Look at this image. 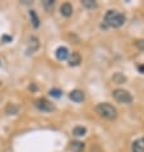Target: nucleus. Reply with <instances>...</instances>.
<instances>
[{
	"mask_svg": "<svg viewBox=\"0 0 144 152\" xmlns=\"http://www.w3.org/2000/svg\"><path fill=\"white\" fill-rule=\"evenodd\" d=\"M50 95L54 96V97H56V99H57V97H60V96H61V92L59 91V90H51V91H50Z\"/></svg>",
	"mask_w": 144,
	"mask_h": 152,
	"instance_id": "obj_19",
	"label": "nucleus"
},
{
	"mask_svg": "<svg viewBox=\"0 0 144 152\" xmlns=\"http://www.w3.org/2000/svg\"><path fill=\"white\" fill-rule=\"evenodd\" d=\"M112 97L120 104H131L133 102V96H131L130 92H128L126 90H121V88H117V90L113 91Z\"/></svg>",
	"mask_w": 144,
	"mask_h": 152,
	"instance_id": "obj_3",
	"label": "nucleus"
},
{
	"mask_svg": "<svg viewBox=\"0 0 144 152\" xmlns=\"http://www.w3.org/2000/svg\"><path fill=\"white\" fill-rule=\"evenodd\" d=\"M54 5H55L54 0H45V1H44V8L46 10H49V12L54 9Z\"/></svg>",
	"mask_w": 144,
	"mask_h": 152,
	"instance_id": "obj_17",
	"label": "nucleus"
},
{
	"mask_svg": "<svg viewBox=\"0 0 144 152\" xmlns=\"http://www.w3.org/2000/svg\"><path fill=\"white\" fill-rule=\"evenodd\" d=\"M55 56L60 61L66 60V59H69V56H70L69 50H68V48H65V46H60V48H57L56 51H55Z\"/></svg>",
	"mask_w": 144,
	"mask_h": 152,
	"instance_id": "obj_5",
	"label": "nucleus"
},
{
	"mask_svg": "<svg viewBox=\"0 0 144 152\" xmlns=\"http://www.w3.org/2000/svg\"><path fill=\"white\" fill-rule=\"evenodd\" d=\"M40 48V42H39V39L37 37H31L28 41V48H27V53L28 54H33V53H36L37 50H39Z\"/></svg>",
	"mask_w": 144,
	"mask_h": 152,
	"instance_id": "obj_6",
	"label": "nucleus"
},
{
	"mask_svg": "<svg viewBox=\"0 0 144 152\" xmlns=\"http://www.w3.org/2000/svg\"><path fill=\"white\" fill-rule=\"evenodd\" d=\"M96 113L98 114L101 118H103L106 120H113L116 119L117 116V110L112 105H110L107 102H103V104H98L96 106Z\"/></svg>",
	"mask_w": 144,
	"mask_h": 152,
	"instance_id": "obj_2",
	"label": "nucleus"
},
{
	"mask_svg": "<svg viewBox=\"0 0 144 152\" xmlns=\"http://www.w3.org/2000/svg\"><path fill=\"white\" fill-rule=\"evenodd\" d=\"M35 106L39 109L40 111H44V113H51L55 110V106L52 102H50L49 100L46 99H39L35 101Z\"/></svg>",
	"mask_w": 144,
	"mask_h": 152,
	"instance_id": "obj_4",
	"label": "nucleus"
},
{
	"mask_svg": "<svg viewBox=\"0 0 144 152\" xmlns=\"http://www.w3.org/2000/svg\"><path fill=\"white\" fill-rule=\"evenodd\" d=\"M29 17H31V19H32V22H33V26L39 27L40 26V19H39V17H37L36 12L35 10H31V12H29Z\"/></svg>",
	"mask_w": 144,
	"mask_h": 152,
	"instance_id": "obj_16",
	"label": "nucleus"
},
{
	"mask_svg": "<svg viewBox=\"0 0 144 152\" xmlns=\"http://www.w3.org/2000/svg\"><path fill=\"white\" fill-rule=\"evenodd\" d=\"M112 81L117 83V84H121V83H124L126 81V77L124 74H121V73H115L113 74V77H112Z\"/></svg>",
	"mask_w": 144,
	"mask_h": 152,
	"instance_id": "obj_14",
	"label": "nucleus"
},
{
	"mask_svg": "<svg viewBox=\"0 0 144 152\" xmlns=\"http://www.w3.org/2000/svg\"><path fill=\"white\" fill-rule=\"evenodd\" d=\"M69 97H70V100L75 101V102H82V101L84 100V94L79 90H74L69 94Z\"/></svg>",
	"mask_w": 144,
	"mask_h": 152,
	"instance_id": "obj_9",
	"label": "nucleus"
},
{
	"mask_svg": "<svg viewBox=\"0 0 144 152\" xmlns=\"http://www.w3.org/2000/svg\"><path fill=\"white\" fill-rule=\"evenodd\" d=\"M60 13L64 17H70L71 14H73V7H71V4H69V3L63 4V5L60 7Z\"/></svg>",
	"mask_w": 144,
	"mask_h": 152,
	"instance_id": "obj_10",
	"label": "nucleus"
},
{
	"mask_svg": "<svg viewBox=\"0 0 144 152\" xmlns=\"http://www.w3.org/2000/svg\"><path fill=\"white\" fill-rule=\"evenodd\" d=\"M134 45L137 46V49L142 50V51H144V40H137L134 42Z\"/></svg>",
	"mask_w": 144,
	"mask_h": 152,
	"instance_id": "obj_18",
	"label": "nucleus"
},
{
	"mask_svg": "<svg viewBox=\"0 0 144 152\" xmlns=\"http://www.w3.org/2000/svg\"><path fill=\"white\" fill-rule=\"evenodd\" d=\"M69 65L70 66H77L80 64V61H82V56H80V54L77 53V51H74L73 54H70V56H69Z\"/></svg>",
	"mask_w": 144,
	"mask_h": 152,
	"instance_id": "obj_7",
	"label": "nucleus"
},
{
	"mask_svg": "<svg viewBox=\"0 0 144 152\" xmlns=\"http://www.w3.org/2000/svg\"><path fill=\"white\" fill-rule=\"evenodd\" d=\"M131 151L133 152H144V138H139L133 142L131 145Z\"/></svg>",
	"mask_w": 144,
	"mask_h": 152,
	"instance_id": "obj_8",
	"label": "nucleus"
},
{
	"mask_svg": "<svg viewBox=\"0 0 144 152\" xmlns=\"http://www.w3.org/2000/svg\"><path fill=\"white\" fill-rule=\"evenodd\" d=\"M5 113L8 115H17L19 113V106L15 104H8L5 106Z\"/></svg>",
	"mask_w": 144,
	"mask_h": 152,
	"instance_id": "obj_12",
	"label": "nucleus"
},
{
	"mask_svg": "<svg viewBox=\"0 0 144 152\" xmlns=\"http://www.w3.org/2000/svg\"><path fill=\"white\" fill-rule=\"evenodd\" d=\"M84 147H86V145H84L83 142L74 141V142H71V145H70V150L73 151V152H83L84 151Z\"/></svg>",
	"mask_w": 144,
	"mask_h": 152,
	"instance_id": "obj_11",
	"label": "nucleus"
},
{
	"mask_svg": "<svg viewBox=\"0 0 144 152\" xmlns=\"http://www.w3.org/2000/svg\"><path fill=\"white\" fill-rule=\"evenodd\" d=\"M125 15L116 10H108L105 15V24L107 27H112V28H119L125 23Z\"/></svg>",
	"mask_w": 144,
	"mask_h": 152,
	"instance_id": "obj_1",
	"label": "nucleus"
},
{
	"mask_svg": "<svg viewBox=\"0 0 144 152\" xmlns=\"http://www.w3.org/2000/svg\"><path fill=\"white\" fill-rule=\"evenodd\" d=\"M29 90H33V91H36V90H37V87L35 86V84H31V86H29Z\"/></svg>",
	"mask_w": 144,
	"mask_h": 152,
	"instance_id": "obj_20",
	"label": "nucleus"
},
{
	"mask_svg": "<svg viewBox=\"0 0 144 152\" xmlns=\"http://www.w3.org/2000/svg\"><path fill=\"white\" fill-rule=\"evenodd\" d=\"M139 70L143 72V73H144V65H140V66H139Z\"/></svg>",
	"mask_w": 144,
	"mask_h": 152,
	"instance_id": "obj_21",
	"label": "nucleus"
},
{
	"mask_svg": "<svg viewBox=\"0 0 144 152\" xmlns=\"http://www.w3.org/2000/svg\"><path fill=\"white\" fill-rule=\"evenodd\" d=\"M86 133H87V129L84 128V126H82V125H78V126H75V128L73 129V134L74 136H77V137H82Z\"/></svg>",
	"mask_w": 144,
	"mask_h": 152,
	"instance_id": "obj_13",
	"label": "nucleus"
},
{
	"mask_svg": "<svg viewBox=\"0 0 144 152\" xmlns=\"http://www.w3.org/2000/svg\"><path fill=\"white\" fill-rule=\"evenodd\" d=\"M82 4H83V7L87 8V9H95V8H97V3L95 0H83Z\"/></svg>",
	"mask_w": 144,
	"mask_h": 152,
	"instance_id": "obj_15",
	"label": "nucleus"
}]
</instances>
